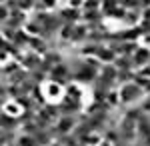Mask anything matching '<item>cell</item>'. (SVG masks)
I'll return each mask as SVG.
<instances>
[{
	"instance_id": "1",
	"label": "cell",
	"mask_w": 150,
	"mask_h": 146,
	"mask_svg": "<svg viewBox=\"0 0 150 146\" xmlns=\"http://www.w3.org/2000/svg\"><path fill=\"white\" fill-rule=\"evenodd\" d=\"M100 6V0H84L82 2V8L84 10H96Z\"/></svg>"
},
{
	"instance_id": "2",
	"label": "cell",
	"mask_w": 150,
	"mask_h": 146,
	"mask_svg": "<svg viewBox=\"0 0 150 146\" xmlns=\"http://www.w3.org/2000/svg\"><path fill=\"white\" fill-rule=\"evenodd\" d=\"M8 14H10V10H8V6L0 2V22H6V18H8Z\"/></svg>"
},
{
	"instance_id": "3",
	"label": "cell",
	"mask_w": 150,
	"mask_h": 146,
	"mask_svg": "<svg viewBox=\"0 0 150 146\" xmlns=\"http://www.w3.org/2000/svg\"><path fill=\"white\" fill-rule=\"evenodd\" d=\"M82 2L84 0H68V6H72V8H82Z\"/></svg>"
}]
</instances>
